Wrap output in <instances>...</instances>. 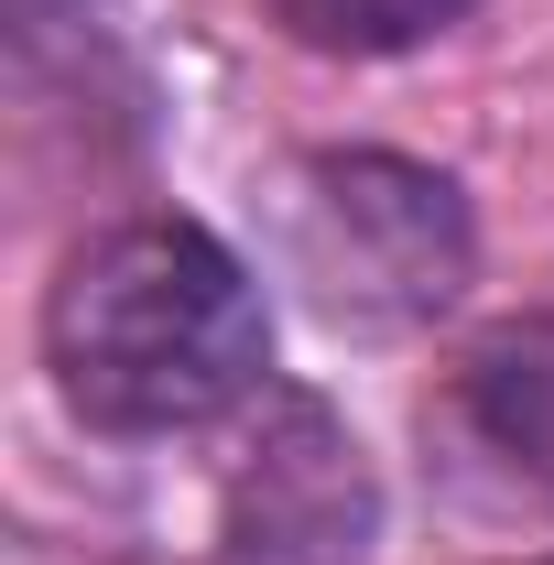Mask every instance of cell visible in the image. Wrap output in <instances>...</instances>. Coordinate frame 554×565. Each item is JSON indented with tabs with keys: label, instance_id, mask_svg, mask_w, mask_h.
I'll return each mask as SVG.
<instances>
[{
	"label": "cell",
	"instance_id": "6da1fadb",
	"mask_svg": "<svg viewBox=\"0 0 554 565\" xmlns=\"http://www.w3.org/2000/svg\"><path fill=\"white\" fill-rule=\"evenodd\" d=\"M44 370L98 435H196L262 403L273 305L251 262L196 217H120L76 239L44 294Z\"/></svg>",
	"mask_w": 554,
	"mask_h": 565
},
{
	"label": "cell",
	"instance_id": "7a4b0ae2",
	"mask_svg": "<svg viewBox=\"0 0 554 565\" xmlns=\"http://www.w3.org/2000/svg\"><path fill=\"white\" fill-rule=\"evenodd\" d=\"M273 262L327 327L403 338V327H435L468 294L479 228H468V196L435 163H403V152H305L273 185Z\"/></svg>",
	"mask_w": 554,
	"mask_h": 565
},
{
	"label": "cell",
	"instance_id": "3957f363",
	"mask_svg": "<svg viewBox=\"0 0 554 565\" xmlns=\"http://www.w3.org/2000/svg\"><path fill=\"white\" fill-rule=\"evenodd\" d=\"M424 435L479 500L554 522V316L489 327L424 403Z\"/></svg>",
	"mask_w": 554,
	"mask_h": 565
},
{
	"label": "cell",
	"instance_id": "277c9868",
	"mask_svg": "<svg viewBox=\"0 0 554 565\" xmlns=\"http://www.w3.org/2000/svg\"><path fill=\"white\" fill-rule=\"evenodd\" d=\"M228 533L262 565H359L370 544V468L316 403H262L251 457L228 479Z\"/></svg>",
	"mask_w": 554,
	"mask_h": 565
},
{
	"label": "cell",
	"instance_id": "5b68a950",
	"mask_svg": "<svg viewBox=\"0 0 554 565\" xmlns=\"http://www.w3.org/2000/svg\"><path fill=\"white\" fill-rule=\"evenodd\" d=\"M273 11L316 55H414L446 22H468V0H273Z\"/></svg>",
	"mask_w": 554,
	"mask_h": 565
},
{
	"label": "cell",
	"instance_id": "8992f818",
	"mask_svg": "<svg viewBox=\"0 0 554 565\" xmlns=\"http://www.w3.org/2000/svg\"><path fill=\"white\" fill-rule=\"evenodd\" d=\"M522 565H554V555H522Z\"/></svg>",
	"mask_w": 554,
	"mask_h": 565
}]
</instances>
